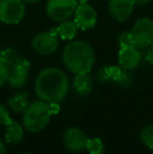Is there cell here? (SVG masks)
Instances as JSON below:
<instances>
[{
    "label": "cell",
    "instance_id": "1",
    "mask_svg": "<svg viewBox=\"0 0 153 154\" xmlns=\"http://www.w3.org/2000/svg\"><path fill=\"white\" fill-rule=\"evenodd\" d=\"M69 89L66 73L58 67H47L41 70L35 82L37 97L46 103H60Z\"/></svg>",
    "mask_w": 153,
    "mask_h": 154
},
{
    "label": "cell",
    "instance_id": "11",
    "mask_svg": "<svg viewBox=\"0 0 153 154\" xmlns=\"http://www.w3.org/2000/svg\"><path fill=\"white\" fill-rule=\"evenodd\" d=\"M63 140L68 150L72 152H81L86 149L88 137L81 129L72 127L65 131Z\"/></svg>",
    "mask_w": 153,
    "mask_h": 154
},
{
    "label": "cell",
    "instance_id": "13",
    "mask_svg": "<svg viewBox=\"0 0 153 154\" xmlns=\"http://www.w3.org/2000/svg\"><path fill=\"white\" fill-rule=\"evenodd\" d=\"M118 58L121 66L128 70H132L139 65L142 55L139 48H136L135 46H125L120 47Z\"/></svg>",
    "mask_w": 153,
    "mask_h": 154
},
{
    "label": "cell",
    "instance_id": "23",
    "mask_svg": "<svg viewBox=\"0 0 153 154\" xmlns=\"http://www.w3.org/2000/svg\"><path fill=\"white\" fill-rule=\"evenodd\" d=\"M10 118L8 116V110L4 105L0 104V125H4L6 120Z\"/></svg>",
    "mask_w": 153,
    "mask_h": 154
},
{
    "label": "cell",
    "instance_id": "18",
    "mask_svg": "<svg viewBox=\"0 0 153 154\" xmlns=\"http://www.w3.org/2000/svg\"><path fill=\"white\" fill-rule=\"evenodd\" d=\"M19 56L16 49L12 47H6V48H0V62L5 64L8 67L13 65L18 60Z\"/></svg>",
    "mask_w": 153,
    "mask_h": 154
},
{
    "label": "cell",
    "instance_id": "10",
    "mask_svg": "<svg viewBox=\"0 0 153 154\" xmlns=\"http://www.w3.org/2000/svg\"><path fill=\"white\" fill-rule=\"evenodd\" d=\"M98 15L91 5L88 3L78 4L74 14V21L78 29L81 31H88L96 26Z\"/></svg>",
    "mask_w": 153,
    "mask_h": 154
},
{
    "label": "cell",
    "instance_id": "25",
    "mask_svg": "<svg viewBox=\"0 0 153 154\" xmlns=\"http://www.w3.org/2000/svg\"><path fill=\"white\" fill-rule=\"evenodd\" d=\"M135 3V5H139V6H144L146 5V4L150 3V1L151 0H133Z\"/></svg>",
    "mask_w": 153,
    "mask_h": 154
},
{
    "label": "cell",
    "instance_id": "12",
    "mask_svg": "<svg viewBox=\"0 0 153 154\" xmlns=\"http://www.w3.org/2000/svg\"><path fill=\"white\" fill-rule=\"evenodd\" d=\"M135 3L133 0H110L108 11L111 17L118 22L126 21L132 15Z\"/></svg>",
    "mask_w": 153,
    "mask_h": 154
},
{
    "label": "cell",
    "instance_id": "20",
    "mask_svg": "<svg viewBox=\"0 0 153 154\" xmlns=\"http://www.w3.org/2000/svg\"><path fill=\"white\" fill-rule=\"evenodd\" d=\"M141 140L148 148L153 151V125H148L142 129Z\"/></svg>",
    "mask_w": 153,
    "mask_h": 154
},
{
    "label": "cell",
    "instance_id": "17",
    "mask_svg": "<svg viewBox=\"0 0 153 154\" xmlns=\"http://www.w3.org/2000/svg\"><path fill=\"white\" fill-rule=\"evenodd\" d=\"M55 32H57L58 37L62 40L69 41L76 38L78 34V26L75 23V21H70L69 19L65 21L60 22V24L57 27H55Z\"/></svg>",
    "mask_w": 153,
    "mask_h": 154
},
{
    "label": "cell",
    "instance_id": "9",
    "mask_svg": "<svg viewBox=\"0 0 153 154\" xmlns=\"http://www.w3.org/2000/svg\"><path fill=\"white\" fill-rule=\"evenodd\" d=\"M31 63L27 59L18 58L16 62L8 67V83L13 88H20L25 85L29 80Z\"/></svg>",
    "mask_w": 153,
    "mask_h": 154
},
{
    "label": "cell",
    "instance_id": "29",
    "mask_svg": "<svg viewBox=\"0 0 153 154\" xmlns=\"http://www.w3.org/2000/svg\"><path fill=\"white\" fill-rule=\"evenodd\" d=\"M22 154H33V153H22Z\"/></svg>",
    "mask_w": 153,
    "mask_h": 154
},
{
    "label": "cell",
    "instance_id": "8",
    "mask_svg": "<svg viewBox=\"0 0 153 154\" xmlns=\"http://www.w3.org/2000/svg\"><path fill=\"white\" fill-rule=\"evenodd\" d=\"M32 47L41 55H51L59 47V37L54 29L39 32L32 40Z\"/></svg>",
    "mask_w": 153,
    "mask_h": 154
},
{
    "label": "cell",
    "instance_id": "19",
    "mask_svg": "<svg viewBox=\"0 0 153 154\" xmlns=\"http://www.w3.org/2000/svg\"><path fill=\"white\" fill-rule=\"evenodd\" d=\"M86 150L89 154H102L104 152V144L99 137L88 138Z\"/></svg>",
    "mask_w": 153,
    "mask_h": 154
},
{
    "label": "cell",
    "instance_id": "22",
    "mask_svg": "<svg viewBox=\"0 0 153 154\" xmlns=\"http://www.w3.org/2000/svg\"><path fill=\"white\" fill-rule=\"evenodd\" d=\"M8 67L2 62H0V87L8 82Z\"/></svg>",
    "mask_w": 153,
    "mask_h": 154
},
{
    "label": "cell",
    "instance_id": "5",
    "mask_svg": "<svg viewBox=\"0 0 153 154\" xmlns=\"http://www.w3.org/2000/svg\"><path fill=\"white\" fill-rule=\"evenodd\" d=\"M133 45L136 48H147L153 44V21L149 18H139L130 31Z\"/></svg>",
    "mask_w": 153,
    "mask_h": 154
},
{
    "label": "cell",
    "instance_id": "24",
    "mask_svg": "<svg viewBox=\"0 0 153 154\" xmlns=\"http://www.w3.org/2000/svg\"><path fill=\"white\" fill-rule=\"evenodd\" d=\"M146 60H147V62L149 63L150 65L153 66V44L150 45L147 53H146Z\"/></svg>",
    "mask_w": 153,
    "mask_h": 154
},
{
    "label": "cell",
    "instance_id": "4",
    "mask_svg": "<svg viewBox=\"0 0 153 154\" xmlns=\"http://www.w3.org/2000/svg\"><path fill=\"white\" fill-rule=\"evenodd\" d=\"M96 79L102 83L112 82L123 87H129L133 83V75H131L130 70L121 65L102 67L96 73Z\"/></svg>",
    "mask_w": 153,
    "mask_h": 154
},
{
    "label": "cell",
    "instance_id": "15",
    "mask_svg": "<svg viewBox=\"0 0 153 154\" xmlns=\"http://www.w3.org/2000/svg\"><path fill=\"white\" fill-rule=\"evenodd\" d=\"M74 91L79 97H86L92 89V80L89 73L76 75L72 83Z\"/></svg>",
    "mask_w": 153,
    "mask_h": 154
},
{
    "label": "cell",
    "instance_id": "2",
    "mask_svg": "<svg viewBox=\"0 0 153 154\" xmlns=\"http://www.w3.org/2000/svg\"><path fill=\"white\" fill-rule=\"evenodd\" d=\"M62 60L65 67L75 75L89 73L96 61L94 51L85 41L69 42L62 51Z\"/></svg>",
    "mask_w": 153,
    "mask_h": 154
},
{
    "label": "cell",
    "instance_id": "6",
    "mask_svg": "<svg viewBox=\"0 0 153 154\" xmlns=\"http://www.w3.org/2000/svg\"><path fill=\"white\" fill-rule=\"evenodd\" d=\"M25 12V3L22 0H0V20L6 24L20 23Z\"/></svg>",
    "mask_w": 153,
    "mask_h": 154
},
{
    "label": "cell",
    "instance_id": "26",
    "mask_svg": "<svg viewBox=\"0 0 153 154\" xmlns=\"http://www.w3.org/2000/svg\"><path fill=\"white\" fill-rule=\"evenodd\" d=\"M4 153H5V145L0 140V154H4Z\"/></svg>",
    "mask_w": 153,
    "mask_h": 154
},
{
    "label": "cell",
    "instance_id": "14",
    "mask_svg": "<svg viewBox=\"0 0 153 154\" xmlns=\"http://www.w3.org/2000/svg\"><path fill=\"white\" fill-rule=\"evenodd\" d=\"M5 125V131H4V137L8 144H17L21 142L23 138V128L20 124L13 121L11 118L6 120L4 123Z\"/></svg>",
    "mask_w": 153,
    "mask_h": 154
},
{
    "label": "cell",
    "instance_id": "7",
    "mask_svg": "<svg viewBox=\"0 0 153 154\" xmlns=\"http://www.w3.org/2000/svg\"><path fill=\"white\" fill-rule=\"evenodd\" d=\"M77 6L76 0H48L45 11L51 20L62 22L74 16Z\"/></svg>",
    "mask_w": 153,
    "mask_h": 154
},
{
    "label": "cell",
    "instance_id": "27",
    "mask_svg": "<svg viewBox=\"0 0 153 154\" xmlns=\"http://www.w3.org/2000/svg\"><path fill=\"white\" fill-rule=\"evenodd\" d=\"M24 3H29V4H33V3H37L40 0H22Z\"/></svg>",
    "mask_w": 153,
    "mask_h": 154
},
{
    "label": "cell",
    "instance_id": "21",
    "mask_svg": "<svg viewBox=\"0 0 153 154\" xmlns=\"http://www.w3.org/2000/svg\"><path fill=\"white\" fill-rule=\"evenodd\" d=\"M118 45L120 47H125V46H134L133 45L132 37H131L130 32H123L122 34L118 36Z\"/></svg>",
    "mask_w": 153,
    "mask_h": 154
},
{
    "label": "cell",
    "instance_id": "16",
    "mask_svg": "<svg viewBox=\"0 0 153 154\" xmlns=\"http://www.w3.org/2000/svg\"><path fill=\"white\" fill-rule=\"evenodd\" d=\"M8 107L15 113H23L29 107V94L25 91H20L13 94L8 101Z\"/></svg>",
    "mask_w": 153,
    "mask_h": 154
},
{
    "label": "cell",
    "instance_id": "3",
    "mask_svg": "<svg viewBox=\"0 0 153 154\" xmlns=\"http://www.w3.org/2000/svg\"><path fill=\"white\" fill-rule=\"evenodd\" d=\"M51 114L49 103L42 100L32 102L23 112V127L31 133L40 132L48 125Z\"/></svg>",
    "mask_w": 153,
    "mask_h": 154
},
{
    "label": "cell",
    "instance_id": "28",
    "mask_svg": "<svg viewBox=\"0 0 153 154\" xmlns=\"http://www.w3.org/2000/svg\"><path fill=\"white\" fill-rule=\"evenodd\" d=\"M78 4H83V3H88V0H76Z\"/></svg>",
    "mask_w": 153,
    "mask_h": 154
}]
</instances>
